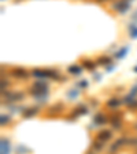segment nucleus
Segmentation results:
<instances>
[{"label":"nucleus","instance_id":"f257e3e1","mask_svg":"<svg viewBox=\"0 0 137 154\" xmlns=\"http://www.w3.org/2000/svg\"><path fill=\"white\" fill-rule=\"evenodd\" d=\"M33 75L36 78H52V79H59L58 74L55 71H49V70H34Z\"/></svg>","mask_w":137,"mask_h":154},{"label":"nucleus","instance_id":"f03ea898","mask_svg":"<svg viewBox=\"0 0 137 154\" xmlns=\"http://www.w3.org/2000/svg\"><path fill=\"white\" fill-rule=\"evenodd\" d=\"M111 136H112V132H111L110 130H103V131H100L98 135H96V139L100 141V142L107 143V142L111 139Z\"/></svg>","mask_w":137,"mask_h":154},{"label":"nucleus","instance_id":"7ed1b4c3","mask_svg":"<svg viewBox=\"0 0 137 154\" xmlns=\"http://www.w3.org/2000/svg\"><path fill=\"white\" fill-rule=\"evenodd\" d=\"M3 96H6L8 102H16V101H21V99L23 98V94L19 93V91H18V93L14 91V93H6V94L3 93Z\"/></svg>","mask_w":137,"mask_h":154},{"label":"nucleus","instance_id":"20e7f679","mask_svg":"<svg viewBox=\"0 0 137 154\" xmlns=\"http://www.w3.org/2000/svg\"><path fill=\"white\" fill-rule=\"evenodd\" d=\"M112 8H114V10H117L118 13L124 14L125 11L129 8V4H127V1H125V0H118L117 3L112 6Z\"/></svg>","mask_w":137,"mask_h":154},{"label":"nucleus","instance_id":"39448f33","mask_svg":"<svg viewBox=\"0 0 137 154\" xmlns=\"http://www.w3.org/2000/svg\"><path fill=\"white\" fill-rule=\"evenodd\" d=\"M104 142H100V141H98V139H95V142H93V143H92V149L91 150L92 151H95L96 154L99 153V151H101L103 150V147H104Z\"/></svg>","mask_w":137,"mask_h":154},{"label":"nucleus","instance_id":"423d86ee","mask_svg":"<svg viewBox=\"0 0 137 154\" xmlns=\"http://www.w3.org/2000/svg\"><path fill=\"white\" fill-rule=\"evenodd\" d=\"M125 143H126V139H125V138H122V139H118V141L115 142V143H114V144H112V146H111V147H110V153H111V154H114L115 151H117L118 149L121 147V146H124Z\"/></svg>","mask_w":137,"mask_h":154},{"label":"nucleus","instance_id":"0eeeda50","mask_svg":"<svg viewBox=\"0 0 137 154\" xmlns=\"http://www.w3.org/2000/svg\"><path fill=\"white\" fill-rule=\"evenodd\" d=\"M14 75H15V78H19V79L28 78V72L25 70H22V68H16V70H14Z\"/></svg>","mask_w":137,"mask_h":154},{"label":"nucleus","instance_id":"6e6552de","mask_svg":"<svg viewBox=\"0 0 137 154\" xmlns=\"http://www.w3.org/2000/svg\"><path fill=\"white\" fill-rule=\"evenodd\" d=\"M125 102H126L127 105L130 106V108H136V106H137V99L133 98V96L125 97Z\"/></svg>","mask_w":137,"mask_h":154},{"label":"nucleus","instance_id":"1a4fd4ad","mask_svg":"<svg viewBox=\"0 0 137 154\" xmlns=\"http://www.w3.org/2000/svg\"><path fill=\"white\" fill-rule=\"evenodd\" d=\"M37 112H39V108H29L23 112V117H33Z\"/></svg>","mask_w":137,"mask_h":154},{"label":"nucleus","instance_id":"9d476101","mask_svg":"<svg viewBox=\"0 0 137 154\" xmlns=\"http://www.w3.org/2000/svg\"><path fill=\"white\" fill-rule=\"evenodd\" d=\"M86 112H88V109H86L85 106H78V108H75L73 116H74V117H77V116H80V115H85Z\"/></svg>","mask_w":137,"mask_h":154},{"label":"nucleus","instance_id":"9b49d317","mask_svg":"<svg viewBox=\"0 0 137 154\" xmlns=\"http://www.w3.org/2000/svg\"><path fill=\"white\" fill-rule=\"evenodd\" d=\"M119 104H121V101L118 98H111V99H108L107 106L108 108H117V106H119Z\"/></svg>","mask_w":137,"mask_h":154},{"label":"nucleus","instance_id":"f8f14e48","mask_svg":"<svg viewBox=\"0 0 137 154\" xmlns=\"http://www.w3.org/2000/svg\"><path fill=\"white\" fill-rule=\"evenodd\" d=\"M93 120H95V122H93L95 124H104V123L107 122V120H106V116H104V115H96Z\"/></svg>","mask_w":137,"mask_h":154},{"label":"nucleus","instance_id":"ddd939ff","mask_svg":"<svg viewBox=\"0 0 137 154\" xmlns=\"http://www.w3.org/2000/svg\"><path fill=\"white\" fill-rule=\"evenodd\" d=\"M68 71H70V72H71V74H80V72H81V67H80V66H71V67L68 68Z\"/></svg>","mask_w":137,"mask_h":154},{"label":"nucleus","instance_id":"4468645a","mask_svg":"<svg viewBox=\"0 0 137 154\" xmlns=\"http://www.w3.org/2000/svg\"><path fill=\"white\" fill-rule=\"evenodd\" d=\"M99 63H101V64H107V66H111V60L108 57H100L99 59Z\"/></svg>","mask_w":137,"mask_h":154},{"label":"nucleus","instance_id":"2eb2a0df","mask_svg":"<svg viewBox=\"0 0 137 154\" xmlns=\"http://www.w3.org/2000/svg\"><path fill=\"white\" fill-rule=\"evenodd\" d=\"M77 86H78L80 89H86V87H88V82H86V80H81V82L77 83Z\"/></svg>","mask_w":137,"mask_h":154},{"label":"nucleus","instance_id":"dca6fc26","mask_svg":"<svg viewBox=\"0 0 137 154\" xmlns=\"http://www.w3.org/2000/svg\"><path fill=\"white\" fill-rule=\"evenodd\" d=\"M126 52H127V48H122V51L117 53V59H122L125 56V53H126Z\"/></svg>","mask_w":137,"mask_h":154},{"label":"nucleus","instance_id":"f3484780","mask_svg":"<svg viewBox=\"0 0 137 154\" xmlns=\"http://www.w3.org/2000/svg\"><path fill=\"white\" fill-rule=\"evenodd\" d=\"M84 64L86 66V68H89V70H93V68H95V63H92V61H84Z\"/></svg>","mask_w":137,"mask_h":154},{"label":"nucleus","instance_id":"a211bd4d","mask_svg":"<svg viewBox=\"0 0 137 154\" xmlns=\"http://www.w3.org/2000/svg\"><path fill=\"white\" fill-rule=\"evenodd\" d=\"M130 30H132V29H130ZM130 37H132V38H137V27L130 32Z\"/></svg>","mask_w":137,"mask_h":154},{"label":"nucleus","instance_id":"6ab92c4d","mask_svg":"<svg viewBox=\"0 0 137 154\" xmlns=\"http://www.w3.org/2000/svg\"><path fill=\"white\" fill-rule=\"evenodd\" d=\"M7 123H8V116H1V124H7Z\"/></svg>","mask_w":137,"mask_h":154},{"label":"nucleus","instance_id":"aec40b11","mask_svg":"<svg viewBox=\"0 0 137 154\" xmlns=\"http://www.w3.org/2000/svg\"><path fill=\"white\" fill-rule=\"evenodd\" d=\"M7 86H8V82H4V79H3V80H1V89L4 90Z\"/></svg>","mask_w":137,"mask_h":154},{"label":"nucleus","instance_id":"412c9836","mask_svg":"<svg viewBox=\"0 0 137 154\" xmlns=\"http://www.w3.org/2000/svg\"><path fill=\"white\" fill-rule=\"evenodd\" d=\"M130 144H132V146H137V138H133V139H132Z\"/></svg>","mask_w":137,"mask_h":154},{"label":"nucleus","instance_id":"4be33fe9","mask_svg":"<svg viewBox=\"0 0 137 154\" xmlns=\"http://www.w3.org/2000/svg\"><path fill=\"white\" fill-rule=\"evenodd\" d=\"M75 96H77V91H73V93L70 91V93H68V97H75Z\"/></svg>","mask_w":137,"mask_h":154},{"label":"nucleus","instance_id":"5701e85b","mask_svg":"<svg viewBox=\"0 0 137 154\" xmlns=\"http://www.w3.org/2000/svg\"><path fill=\"white\" fill-rule=\"evenodd\" d=\"M134 71H136V72H137V67H134Z\"/></svg>","mask_w":137,"mask_h":154}]
</instances>
